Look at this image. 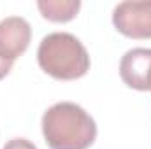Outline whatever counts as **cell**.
Here are the masks:
<instances>
[{
    "mask_svg": "<svg viewBox=\"0 0 151 149\" xmlns=\"http://www.w3.org/2000/svg\"><path fill=\"white\" fill-rule=\"evenodd\" d=\"M114 28L130 39H151V0L119 2L113 11Z\"/></svg>",
    "mask_w": 151,
    "mask_h": 149,
    "instance_id": "3957f363",
    "label": "cell"
},
{
    "mask_svg": "<svg viewBox=\"0 0 151 149\" xmlns=\"http://www.w3.org/2000/svg\"><path fill=\"white\" fill-rule=\"evenodd\" d=\"M4 149H37V146L34 144V142H30V140H27V139H21V137H18V139H11Z\"/></svg>",
    "mask_w": 151,
    "mask_h": 149,
    "instance_id": "52a82bcc",
    "label": "cell"
},
{
    "mask_svg": "<svg viewBox=\"0 0 151 149\" xmlns=\"http://www.w3.org/2000/svg\"><path fill=\"white\" fill-rule=\"evenodd\" d=\"M121 81L139 91H151V49L135 47L123 54L119 62Z\"/></svg>",
    "mask_w": 151,
    "mask_h": 149,
    "instance_id": "277c9868",
    "label": "cell"
},
{
    "mask_svg": "<svg viewBox=\"0 0 151 149\" xmlns=\"http://www.w3.org/2000/svg\"><path fill=\"white\" fill-rule=\"evenodd\" d=\"M12 65H14L12 60H9V58H5L4 54H0V79H4L5 75L11 72Z\"/></svg>",
    "mask_w": 151,
    "mask_h": 149,
    "instance_id": "ba28073f",
    "label": "cell"
},
{
    "mask_svg": "<svg viewBox=\"0 0 151 149\" xmlns=\"http://www.w3.org/2000/svg\"><path fill=\"white\" fill-rule=\"evenodd\" d=\"M42 135L49 149H88L97 139V125L81 105L58 102L42 116Z\"/></svg>",
    "mask_w": 151,
    "mask_h": 149,
    "instance_id": "6da1fadb",
    "label": "cell"
},
{
    "mask_svg": "<svg viewBox=\"0 0 151 149\" xmlns=\"http://www.w3.org/2000/svg\"><path fill=\"white\" fill-rule=\"evenodd\" d=\"M32 28L25 18L9 16L0 21V54L9 60H16L21 56L30 44Z\"/></svg>",
    "mask_w": 151,
    "mask_h": 149,
    "instance_id": "5b68a950",
    "label": "cell"
},
{
    "mask_svg": "<svg viewBox=\"0 0 151 149\" xmlns=\"http://www.w3.org/2000/svg\"><path fill=\"white\" fill-rule=\"evenodd\" d=\"M37 7L44 19L53 23H67L74 19L81 9L79 0H39Z\"/></svg>",
    "mask_w": 151,
    "mask_h": 149,
    "instance_id": "8992f818",
    "label": "cell"
},
{
    "mask_svg": "<svg viewBox=\"0 0 151 149\" xmlns=\"http://www.w3.org/2000/svg\"><path fill=\"white\" fill-rule=\"evenodd\" d=\"M39 67L55 79L74 81L90 70V54L72 34L55 32L40 40L37 49Z\"/></svg>",
    "mask_w": 151,
    "mask_h": 149,
    "instance_id": "7a4b0ae2",
    "label": "cell"
}]
</instances>
